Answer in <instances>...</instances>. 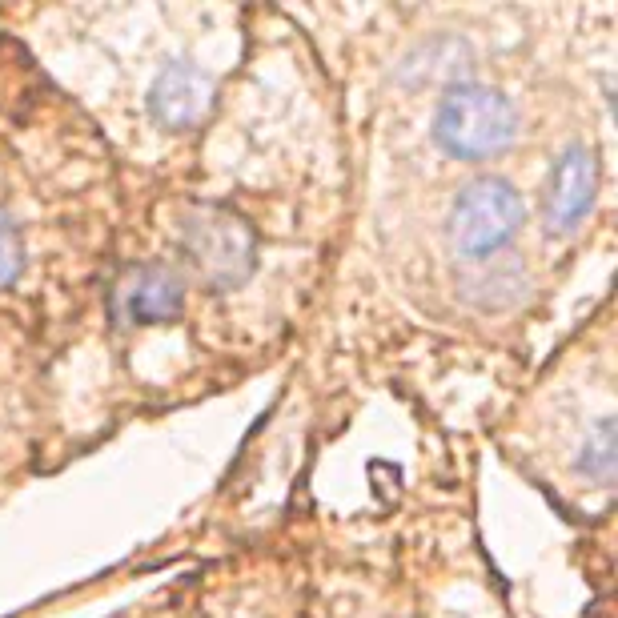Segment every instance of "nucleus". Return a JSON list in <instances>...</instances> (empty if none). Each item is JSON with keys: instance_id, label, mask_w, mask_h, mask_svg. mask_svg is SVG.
<instances>
[{"instance_id": "nucleus-1", "label": "nucleus", "mask_w": 618, "mask_h": 618, "mask_svg": "<svg viewBox=\"0 0 618 618\" xmlns=\"http://www.w3.org/2000/svg\"><path fill=\"white\" fill-rule=\"evenodd\" d=\"M518 113L506 93L486 85H458L434 113V141L458 161H486L510 149Z\"/></svg>"}, {"instance_id": "nucleus-9", "label": "nucleus", "mask_w": 618, "mask_h": 618, "mask_svg": "<svg viewBox=\"0 0 618 618\" xmlns=\"http://www.w3.org/2000/svg\"><path fill=\"white\" fill-rule=\"evenodd\" d=\"M578 470H582L594 486H610V478H614V426H610V418H598L594 434L582 442V462H578Z\"/></svg>"}, {"instance_id": "nucleus-6", "label": "nucleus", "mask_w": 618, "mask_h": 618, "mask_svg": "<svg viewBox=\"0 0 618 618\" xmlns=\"http://www.w3.org/2000/svg\"><path fill=\"white\" fill-rule=\"evenodd\" d=\"M209 105H213V77L193 65H169L149 93V109L165 129L201 125Z\"/></svg>"}, {"instance_id": "nucleus-10", "label": "nucleus", "mask_w": 618, "mask_h": 618, "mask_svg": "<svg viewBox=\"0 0 618 618\" xmlns=\"http://www.w3.org/2000/svg\"><path fill=\"white\" fill-rule=\"evenodd\" d=\"M25 269V245L9 213H0V289H9Z\"/></svg>"}, {"instance_id": "nucleus-8", "label": "nucleus", "mask_w": 618, "mask_h": 618, "mask_svg": "<svg viewBox=\"0 0 618 618\" xmlns=\"http://www.w3.org/2000/svg\"><path fill=\"white\" fill-rule=\"evenodd\" d=\"M522 289H526V277L514 265H498L494 273H478L462 281V297L474 301L478 309H506L522 297Z\"/></svg>"}, {"instance_id": "nucleus-2", "label": "nucleus", "mask_w": 618, "mask_h": 618, "mask_svg": "<svg viewBox=\"0 0 618 618\" xmlns=\"http://www.w3.org/2000/svg\"><path fill=\"white\" fill-rule=\"evenodd\" d=\"M522 217H526V209H522V197L510 181L478 177L454 197L450 217H446V241L458 257L486 261L518 233Z\"/></svg>"}, {"instance_id": "nucleus-4", "label": "nucleus", "mask_w": 618, "mask_h": 618, "mask_svg": "<svg viewBox=\"0 0 618 618\" xmlns=\"http://www.w3.org/2000/svg\"><path fill=\"white\" fill-rule=\"evenodd\" d=\"M185 309V289L165 265H133L113 285V318L125 326L173 322Z\"/></svg>"}, {"instance_id": "nucleus-7", "label": "nucleus", "mask_w": 618, "mask_h": 618, "mask_svg": "<svg viewBox=\"0 0 618 618\" xmlns=\"http://www.w3.org/2000/svg\"><path fill=\"white\" fill-rule=\"evenodd\" d=\"M470 65H474V57H470V45L466 41H458V37H434V41L418 45L402 61L398 77L414 93H422V89H446L450 93V89L462 85V77L470 73Z\"/></svg>"}, {"instance_id": "nucleus-5", "label": "nucleus", "mask_w": 618, "mask_h": 618, "mask_svg": "<svg viewBox=\"0 0 618 618\" xmlns=\"http://www.w3.org/2000/svg\"><path fill=\"white\" fill-rule=\"evenodd\" d=\"M598 193V161L586 145H570L562 149V157L550 169L546 181V229L566 237L582 225V217L590 213Z\"/></svg>"}, {"instance_id": "nucleus-3", "label": "nucleus", "mask_w": 618, "mask_h": 618, "mask_svg": "<svg viewBox=\"0 0 618 618\" xmlns=\"http://www.w3.org/2000/svg\"><path fill=\"white\" fill-rule=\"evenodd\" d=\"M181 249L209 289H233L253 273V229L221 205H201L181 229Z\"/></svg>"}]
</instances>
